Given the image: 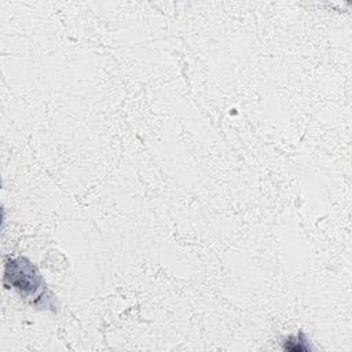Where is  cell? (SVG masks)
<instances>
[{
	"mask_svg": "<svg viewBox=\"0 0 352 352\" xmlns=\"http://www.w3.org/2000/svg\"><path fill=\"white\" fill-rule=\"evenodd\" d=\"M282 348L289 352H308L312 349V346L309 345V340L302 331H300L298 334L287 336L282 341Z\"/></svg>",
	"mask_w": 352,
	"mask_h": 352,
	"instance_id": "7a4b0ae2",
	"label": "cell"
},
{
	"mask_svg": "<svg viewBox=\"0 0 352 352\" xmlns=\"http://www.w3.org/2000/svg\"><path fill=\"white\" fill-rule=\"evenodd\" d=\"M4 286L7 289L14 287L21 297L33 305L41 302L47 307V300L51 298L37 267L26 257L4 258Z\"/></svg>",
	"mask_w": 352,
	"mask_h": 352,
	"instance_id": "6da1fadb",
	"label": "cell"
}]
</instances>
